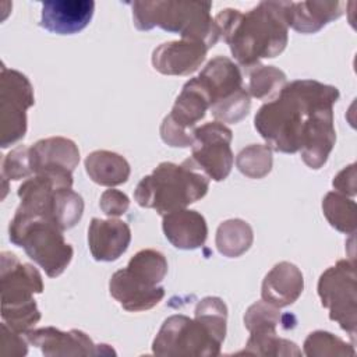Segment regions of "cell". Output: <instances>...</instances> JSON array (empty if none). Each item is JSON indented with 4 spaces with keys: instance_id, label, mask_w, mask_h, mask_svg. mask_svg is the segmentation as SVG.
<instances>
[{
    "instance_id": "cell-1",
    "label": "cell",
    "mask_w": 357,
    "mask_h": 357,
    "mask_svg": "<svg viewBox=\"0 0 357 357\" xmlns=\"http://www.w3.org/2000/svg\"><path fill=\"white\" fill-rule=\"evenodd\" d=\"M337 99L336 86L314 79L291 81L259 107L254 119L255 130L271 149L300 152L308 167L319 169L336 141L333 105Z\"/></svg>"
},
{
    "instance_id": "cell-2",
    "label": "cell",
    "mask_w": 357,
    "mask_h": 357,
    "mask_svg": "<svg viewBox=\"0 0 357 357\" xmlns=\"http://www.w3.org/2000/svg\"><path fill=\"white\" fill-rule=\"evenodd\" d=\"M220 35L243 67L280 54L287 45L286 1H261L247 13L225 8L215 17Z\"/></svg>"
},
{
    "instance_id": "cell-3",
    "label": "cell",
    "mask_w": 357,
    "mask_h": 357,
    "mask_svg": "<svg viewBox=\"0 0 357 357\" xmlns=\"http://www.w3.org/2000/svg\"><path fill=\"white\" fill-rule=\"evenodd\" d=\"M226 304L205 297L195 307V318L173 315L156 335L152 349L159 356H218L226 333Z\"/></svg>"
},
{
    "instance_id": "cell-4",
    "label": "cell",
    "mask_w": 357,
    "mask_h": 357,
    "mask_svg": "<svg viewBox=\"0 0 357 357\" xmlns=\"http://www.w3.org/2000/svg\"><path fill=\"white\" fill-rule=\"evenodd\" d=\"M208 187L206 176L188 158L181 165L160 163L138 183L134 198L139 206L166 215L201 199L208 192Z\"/></svg>"
},
{
    "instance_id": "cell-5",
    "label": "cell",
    "mask_w": 357,
    "mask_h": 357,
    "mask_svg": "<svg viewBox=\"0 0 357 357\" xmlns=\"http://www.w3.org/2000/svg\"><path fill=\"white\" fill-rule=\"evenodd\" d=\"M132 20L139 31H149L155 26L163 31L178 33L183 39L202 42L208 49L219 40L220 32L211 17V3L202 1H134Z\"/></svg>"
},
{
    "instance_id": "cell-6",
    "label": "cell",
    "mask_w": 357,
    "mask_h": 357,
    "mask_svg": "<svg viewBox=\"0 0 357 357\" xmlns=\"http://www.w3.org/2000/svg\"><path fill=\"white\" fill-rule=\"evenodd\" d=\"M10 241L24 248L49 278L64 272L73 258V247L64 240L63 230L52 220L15 211L8 226Z\"/></svg>"
},
{
    "instance_id": "cell-7",
    "label": "cell",
    "mask_w": 357,
    "mask_h": 357,
    "mask_svg": "<svg viewBox=\"0 0 357 357\" xmlns=\"http://www.w3.org/2000/svg\"><path fill=\"white\" fill-rule=\"evenodd\" d=\"M1 318L13 331L25 333L40 319L33 300L35 293L43 291L42 276L29 264H21L11 252H1L0 268Z\"/></svg>"
},
{
    "instance_id": "cell-8",
    "label": "cell",
    "mask_w": 357,
    "mask_h": 357,
    "mask_svg": "<svg viewBox=\"0 0 357 357\" xmlns=\"http://www.w3.org/2000/svg\"><path fill=\"white\" fill-rule=\"evenodd\" d=\"M198 78L211 99V113L219 123H238L248 114L250 93L243 86L240 68L227 57L212 59Z\"/></svg>"
},
{
    "instance_id": "cell-9",
    "label": "cell",
    "mask_w": 357,
    "mask_h": 357,
    "mask_svg": "<svg viewBox=\"0 0 357 357\" xmlns=\"http://www.w3.org/2000/svg\"><path fill=\"white\" fill-rule=\"evenodd\" d=\"M211 107L206 88L198 77L191 78L183 86L174 106L160 126V137L170 146H191L194 141V127L205 117Z\"/></svg>"
},
{
    "instance_id": "cell-10",
    "label": "cell",
    "mask_w": 357,
    "mask_h": 357,
    "mask_svg": "<svg viewBox=\"0 0 357 357\" xmlns=\"http://www.w3.org/2000/svg\"><path fill=\"white\" fill-rule=\"evenodd\" d=\"M318 294L322 305L329 310V318L354 337L357 312L354 262L342 259L328 268L319 278Z\"/></svg>"
},
{
    "instance_id": "cell-11",
    "label": "cell",
    "mask_w": 357,
    "mask_h": 357,
    "mask_svg": "<svg viewBox=\"0 0 357 357\" xmlns=\"http://www.w3.org/2000/svg\"><path fill=\"white\" fill-rule=\"evenodd\" d=\"M35 103L28 78L15 70L1 67L0 74V134L1 148H7L26 132V110Z\"/></svg>"
},
{
    "instance_id": "cell-12",
    "label": "cell",
    "mask_w": 357,
    "mask_h": 357,
    "mask_svg": "<svg viewBox=\"0 0 357 357\" xmlns=\"http://www.w3.org/2000/svg\"><path fill=\"white\" fill-rule=\"evenodd\" d=\"M231 138V130L223 123H206L194 130L192 155L190 159L209 178L222 181L233 167Z\"/></svg>"
},
{
    "instance_id": "cell-13",
    "label": "cell",
    "mask_w": 357,
    "mask_h": 357,
    "mask_svg": "<svg viewBox=\"0 0 357 357\" xmlns=\"http://www.w3.org/2000/svg\"><path fill=\"white\" fill-rule=\"evenodd\" d=\"M28 163L33 174L73 177L79 163V151L71 139L52 137L28 148Z\"/></svg>"
},
{
    "instance_id": "cell-14",
    "label": "cell",
    "mask_w": 357,
    "mask_h": 357,
    "mask_svg": "<svg viewBox=\"0 0 357 357\" xmlns=\"http://www.w3.org/2000/svg\"><path fill=\"white\" fill-rule=\"evenodd\" d=\"M92 0H46L42 1L40 26L57 35L78 33L93 17Z\"/></svg>"
},
{
    "instance_id": "cell-15",
    "label": "cell",
    "mask_w": 357,
    "mask_h": 357,
    "mask_svg": "<svg viewBox=\"0 0 357 357\" xmlns=\"http://www.w3.org/2000/svg\"><path fill=\"white\" fill-rule=\"evenodd\" d=\"M110 294L120 305L131 312L153 308L165 296V289L152 284L132 273L128 268L113 273L109 283Z\"/></svg>"
},
{
    "instance_id": "cell-16",
    "label": "cell",
    "mask_w": 357,
    "mask_h": 357,
    "mask_svg": "<svg viewBox=\"0 0 357 357\" xmlns=\"http://www.w3.org/2000/svg\"><path fill=\"white\" fill-rule=\"evenodd\" d=\"M209 49L197 40H173L158 46L152 53V66L166 75H187L205 60Z\"/></svg>"
},
{
    "instance_id": "cell-17",
    "label": "cell",
    "mask_w": 357,
    "mask_h": 357,
    "mask_svg": "<svg viewBox=\"0 0 357 357\" xmlns=\"http://www.w3.org/2000/svg\"><path fill=\"white\" fill-rule=\"evenodd\" d=\"M131 241V230L124 220L93 218L88 227V245L96 261H116Z\"/></svg>"
},
{
    "instance_id": "cell-18",
    "label": "cell",
    "mask_w": 357,
    "mask_h": 357,
    "mask_svg": "<svg viewBox=\"0 0 357 357\" xmlns=\"http://www.w3.org/2000/svg\"><path fill=\"white\" fill-rule=\"evenodd\" d=\"M163 233L180 250H195L206 241L208 226L205 218L197 211L178 209L163 215Z\"/></svg>"
},
{
    "instance_id": "cell-19",
    "label": "cell",
    "mask_w": 357,
    "mask_h": 357,
    "mask_svg": "<svg viewBox=\"0 0 357 357\" xmlns=\"http://www.w3.org/2000/svg\"><path fill=\"white\" fill-rule=\"evenodd\" d=\"M343 1H286L287 25L301 33H314L344 11Z\"/></svg>"
},
{
    "instance_id": "cell-20",
    "label": "cell",
    "mask_w": 357,
    "mask_h": 357,
    "mask_svg": "<svg viewBox=\"0 0 357 357\" xmlns=\"http://www.w3.org/2000/svg\"><path fill=\"white\" fill-rule=\"evenodd\" d=\"M304 279L300 269L290 262L276 264L262 282V301L275 307L293 304L303 293Z\"/></svg>"
},
{
    "instance_id": "cell-21",
    "label": "cell",
    "mask_w": 357,
    "mask_h": 357,
    "mask_svg": "<svg viewBox=\"0 0 357 357\" xmlns=\"http://www.w3.org/2000/svg\"><path fill=\"white\" fill-rule=\"evenodd\" d=\"M26 340L42 347L43 354H92L93 343L81 331L61 332L54 328H42L25 332Z\"/></svg>"
},
{
    "instance_id": "cell-22",
    "label": "cell",
    "mask_w": 357,
    "mask_h": 357,
    "mask_svg": "<svg viewBox=\"0 0 357 357\" xmlns=\"http://www.w3.org/2000/svg\"><path fill=\"white\" fill-rule=\"evenodd\" d=\"M85 169L92 181L113 187L123 184L130 177V165L119 153L110 151H95L85 159Z\"/></svg>"
},
{
    "instance_id": "cell-23",
    "label": "cell",
    "mask_w": 357,
    "mask_h": 357,
    "mask_svg": "<svg viewBox=\"0 0 357 357\" xmlns=\"http://www.w3.org/2000/svg\"><path fill=\"white\" fill-rule=\"evenodd\" d=\"M252 243V230L241 219H230L218 227L216 245L220 254L229 258L240 257Z\"/></svg>"
},
{
    "instance_id": "cell-24",
    "label": "cell",
    "mask_w": 357,
    "mask_h": 357,
    "mask_svg": "<svg viewBox=\"0 0 357 357\" xmlns=\"http://www.w3.org/2000/svg\"><path fill=\"white\" fill-rule=\"evenodd\" d=\"M322 211L332 227L353 234L356 230V204L344 194L328 192L322 201Z\"/></svg>"
},
{
    "instance_id": "cell-25",
    "label": "cell",
    "mask_w": 357,
    "mask_h": 357,
    "mask_svg": "<svg viewBox=\"0 0 357 357\" xmlns=\"http://www.w3.org/2000/svg\"><path fill=\"white\" fill-rule=\"evenodd\" d=\"M286 85V75L272 66H258L250 75L248 93L261 100L275 99Z\"/></svg>"
},
{
    "instance_id": "cell-26",
    "label": "cell",
    "mask_w": 357,
    "mask_h": 357,
    "mask_svg": "<svg viewBox=\"0 0 357 357\" xmlns=\"http://www.w3.org/2000/svg\"><path fill=\"white\" fill-rule=\"evenodd\" d=\"M238 170L251 178H261L271 172L272 153L266 145H250L244 148L236 159Z\"/></svg>"
},
{
    "instance_id": "cell-27",
    "label": "cell",
    "mask_w": 357,
    "mask_h": 357,
    "mask_svg": "<svg viewBox=\"0 0 357 357\" xmlns=\"http://www.w3.org/2000/svg\"><path fill=\"white\" fill-rule=\"evenodd\" d=\"M32 172L28 163V148L24 145L17 146L3 160L1 176L3 180H20L29 176Z\"/></svg>"
},
{
    "instance_id": "cell-28",
    "label": "cell",
    "mask_w": 357,
    "mask_h": 357,
    "mask_svg": "<svg viewBox=\"0 0 357 357\" xmlns=\"http://www.w3.org/2000/svg\"><path fill=\"white\" fill-rule=\"evenodd\" d=\"M128 205H130L128 197L119 190H106L102 194L100 202H99V206L103 211V213H106L110 218H116L126 213V211L128 209Z\"/></svg>"
},
{
    "instance_id": "cell-29",
    "label": "cell",
    "mask_w": 357,
    "mask_h": 357,
    "mask_svg": "<svg viewBox=\"0 0 357 357\" xmlns=\"http://www.w3.org/2000/svg\"><path fill=\"white\" fill-rule=\"evenodd\" d=\"M333 187L337 188V191L343 192L344 195H354L356 192V165H350L346 169H343L335 178H333Z\"/></svg>"
}]
</instances>
